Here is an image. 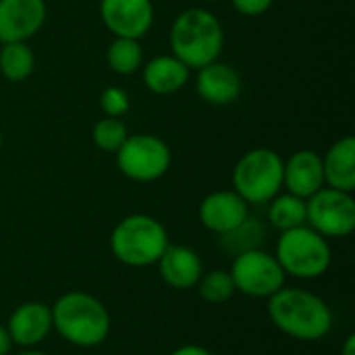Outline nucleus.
<instances>
[{
	"instance_id": "f257e3e1",
	"label": "nucleus",
	"mask_w": 355,
	"mask_h": 355,
	"mask_svg": "<svg viewBox=\"0 0 355 355\" xmlns=\"http://www.w3.org/2000/svg\"><path fill=\"white\" fill-rule=\"evenodd\" d=\"M168 46L171 54L189 71H198L220 58L225 48V27L212 10L189 6L175 17L168 31Z\"/></svg>"
},
{
	"instance_id": "f03ea898",
	"label": "nucleus",
	"mask_w": 355,
	"mask_h": 355,
	"mask_svg": "<svg viewBox=\"0 0 355 355\" xmlns=\"http://www.w3.org/2000/svg\"><path fill=\"white\" fill-rule=\"evenodd\" d=\"M268 318L295 341H320L333 329V310L316 293L302 287H283L268 297Z\"/></svg>"
},
{
	"instance_id": "7ed1b4c3",
	"label": "nucleus",
	"mask_w": 355,
	"mask_h": 355,
	"mask_svg": "<svg viewBox=\"0 0 355 355\" xmlns=\"http://www.w3.org/2000/svg\"><path fill=\"white\" fill-rule=\"evenodd\" d=\"M50 312L52 331L75 347H98L110 335V314L106 306L85 291L62 293L50 306Z\"/></svg>"
},
{
	"instance_id": "20e7f679",
	"label": "nucleus",
	"mask_w": 355,
	"mask_h": 355,
	"mask_svg": "<svg viewBox=\"0 0 355 355\" xmlns=\"http://www.w3.org/2000/svg\"><path fill=\"white\" fill-rule=\"evenodd\" d=\"M168 243L164 225L150 214H129L121 218L110 233L112 256L131 268H148L158 264Z\"/></svg>"
},
{
	"instance_id": "39448f33",
	"label": "nucleus",
	"mask_w": 355,
	"mask_h": 355,
	"mask_svg": "<svg viewBox=\"0 0 355 355\" xmlns=\"http://www.w3.org/2000/svg\"><path fill=\"white\" fill-rule=\"evenodd\" d=\"M275 258L287 277L312 281L327 275L333 262V250L327 237L304 225L279 235Z\"/></svg>"
},
{
	"instance_id": "423d86ee",
	"label": "nucleus",
	"mask_w": 355,
	"mask_h": 355,
	"mask_svg": "<svg viewBox=\"0 0 355 355\" xmlns=\"http://www.w3.org/2000/svg\"><path fill=\"white\" fill-rule=\"evenodd\" d=\"M283 156L272 148L248 150L233 166L231 183L250 206L268 204L283 191Z\"/></svg>"
},
{
	"instance_id": "0eeeda50",
	"label": "nucleus",
	"mask_w": 355,
	"mask_h": 355,
	"mask_svg": "<svg viewBox=\"0 0 355 355\" xmlns=\"http://www.w3.org/2000/svg\"><path fill=\"white\" fill-rule=\"evenodd\" d=\"M114 158L121 175L135 183L160 181L173 166V150L162 137L152 133L129 135Z\"/></svg>"
},
{
	"instance_id": "6e6552de",
	"label": "nucleus",
	"mask_w": 355,
	"mask_h": 355,
	"mask_svg": "<svg viewBox=\"0 0 355 355\" xmlns=\"http://www.w3.org/2000/svg\"><path fill=\"white\" fill-rule=\"evenodd\" d=\"M235 283V291L254 300H268L285 287L287 275L281 268L275 254L264 252L262 248L241 252L233 256L229 268Z\"/></svg>"
},
{
	"instance_id": "1a4fd4ad",
	"label": "nucleus",
	"mask_w": 355,
	"mask_h": 355,
	"mask_svg": "<svg viewBox=\"0 0 355 355\" xmlns=\"http://www.w3.org/2000/svg\"><path fill=\"white\" fill-rule=\"evenodd\" d=\"M306 225L327 239L349 237L355 231L354 193L324 185L306 200Z\"/></svg>"
},
{
	"instance_id": "9d476101",
	"label": "nucleus",
	"mask_w": 355,
	"mask_h": 355,
	"mask_svg": "<svg viewBox=\"0 0 355 355\" xmlns=\"http://www.w3.org/2000/svg\"><path fill=\"white\" fill-rule=\"evenodd\" d=\"M98 15L112 37L141 40L154 25L156 8L152 0H100Z\"/></svg>"
},
{
	"instance_id": "9b49d317",
	"label": "nucleus",
	"mask_w": 355,
	"mask_h": 355,
	"mask_svg": "<svg viewBox=\"0 0 355 355\" xmlns=\"http://www.w3.org/2000/svg\"><path fill=\"white\" fill-rule=\"evenodd\" d=\"M198 218L206 231L223 237L250 218V204L233 189H216L202 198Z\"/></svg>"
},
{
	"instance_id": "f8f14e48",
	"label": "nucleus",
	"mask_w": 355,
	"mask_h": 355,
	"mask_svg": "<svg viewBox=\"0 0 355 355\" xmlns=\"http://www.w3.org/2000/svg\"><path fill=\"white\" fill-rule=\"evenodd\" d=\"M48 19L46 0H0V44L29 42Z\"/></svg>"
},
{
	"instance_id": "ddd939ff",
	"label": "nucleus",
	"mask_w": 355,
	"mask_h": 355,
	"mask_svg": "<svg viewBox=\"0 0 355 355\" xmlns=\"http://www.w3.org/2000/svg\"><path fill=\"white\" fill-rule=\"evenodd\" d=\"M196 73V94L202 102L210 106H229L239 100L243 92V79L233 64L218 58Z\"/></svg>"
},
{
	"instance_id": "4468645a",
	"label": "nucleus",
	"mask_w": 355,
	"mask_h": 355,
	"mask_svg": "<svg viewBox=\"0 0 355 355\" xmlns=\"http://www.w3.org/2000/svg\"><path fill=\"white\" fill-rule=\"evenodd\" d=\"M6 331L12 345L23 349H35L52 333L50 306L42 302H25L12 310L6 322Z\"/></svg>"
},
{
	"instance_id": "2eb2a0df",
	"label": "nucleus",
	"mask_w": 355,
	"mask_h": 355,
	"mask_svg": "<svg viewBox=\"0 0 355 355\" xmlns=\"http://www.w3.org/2000/svg\"><path fill=\"white\" fill-rule=\"evenodd\" d=\"M324 187L322 154L316 150H297L283 160V189L308 200Z\"/></svg>"
},
{
	"instance_id": "dca6fc26",
	"label": "nucleus",
	"mask_w": 355,
	"mask_h": 355,
	"mask_svg": "<svg viewBox=\"0 0 355 355\" xmlns=\"http://www.w3.org/2000/svg\"><path fill=\"white\" fill-rule=\"evenodd\" d=\"M158 270L162 281L179 291L193 289L204 275V262L200 254L187 245L168 243L164 254L158 260Z\"/></svg>"
},
{
	"instance_id": "f3484780",
	"label": "nucleus",
	"mask_w": 355,
	"mask_h": 355,
	"mask_svg": "<svg viewBox=\"0 0 355 355\" xmlns=\"http://www.w3.org/2000/svg\"><path fill=\"white\" fill-rule=\"evenodd\" d=\"M139 71L146 89L156 96H173L181 92L191 77V71L173 54H158L144 62Z\"/></svg>"
},
{
	"instance_id": "a211bd4d",
	"label": "nucleus",
	"mask_w": 355,
	"mask_h": 355,
	"mask_svg": "<svg viewBox=\"0 0 355 355\" xmlns=\"http://www.w3.org/2000/svg\"><path fill=\"white\" fill-rule=\"evenodd\" d=\"M324 185L354 193L355 189V137L345 135L337 139L322 156Z\"/></svg>"
},
{
	"instance_id": "6ab92c4d",
	"label": "nucleus",
	"mask_w": 355,
	"mask_h": 355,
	"mask_svg": "<svg viewBox=\"0 0 355 355\" xmlns=\"http://www.w3.org/2000/svg\"><path fill=\"white\" fill-rule=\"evenodd\" d=\"M35 52L29 42L0 44V75L10 83L27 81L35 71Z\"/></svg>"
},
{
	"instance_id": "aec40b11",
	"label": "nucleus",
	"mask_w": 355,
	"mask_h": 355,
	"mask_svg": "<svg viewBox=\"0 0 355 355\" xmlns=\"http://www.w3.org/2000/svg\"><path fill=\"white\" fill-rule=\"evenodd\" d=\"M106 64L114 75H135L144 67L141 42L131 37H112V42L106 48Z\"/></svg>"
},
{
	"instance_id": "412c9836",
	"label": "nucleus",
	"mask_w": 355,
	"mask_h": 355,
	"mask_svg": "<svg viewBox=\"0 0 355 355\" xmlns=\"http://www.w3.org/2000/svg\"><path fill=\"white\" fill-rule=\"evenodd\" d=\"M268 220L277 231H289L306 225V200L281 191L268 202Z\"/></svg>"
},
{
	"instance_id": "4be33fe9",
	"label": "nucleus",
	"mask_w": 355,
	"mask_h": 355,
	"mask_svg": "<svg viewBox=\"0 0 355 355\" xmlns=\"http://www.w3.org/2000/svg\"><path fill=\"white\" fill-rule=\"evenodd\" d=\"M198 295L212 304V306H218V304H225L229 302L237 291H235V283L231 279V272L229 270H223V268H214V270H208L200 277L198 285Z\"/></svg>"
},
{
	"instance_id": "5701e85b",
	"label": "nucleus",
	"mask_w": 355,
	"mask_h": 355,
	"mask_svg": "<svg viewBox=\"0 0 355 355\" xmlns=\"http://www.w3.org/2000/svg\"><path fill=\"white\" fill-rule=\"evenodd\" d=\"M127 137H129V129H127L125 121L116 119V116H102L92 127L94 146L106 154H116Z\"/></svg>"
},
{
	"instance_id": "b1692460",
	"label": "nucleus",
	"mask_w": 355,
	"mask_h": 355,
	"mask_svg": "<svg viewBox=\"0 0 355 355\" xmlns=\"http://www.w3.org/2000/svg\"><path fill=\"white\" fill-rule=\"evenodd\" d=\"M223 239L227 241V250L233 256H237L241 252L260 248L262 241H264V229H262V225L258 220L254 223L252 218H248L241 227H237L235 231L223 235Z\"/></svg>"
},
{
	"instance_id": "393cba45",
	"label": "nucleus",
	"mask_w": 355,
	"mask_h": 355,
	"mask_svg": "<svg viewBox=\"0 0 355 355\" xmlns=\"http://www.w3.org/2000/svg\"><path fill=\"white\" fill-rule=\"evenodd\" d=\"M100 110L104 116H116L123 119L129 108H131V98L127 94V89L119 87V85H108L102 89L100 98H98Z\"/></svg>"
},
{
	"instance_id": "a878e982",
	"label": "nucleus",
	"mask_w": 355,
	"mask_h": 355,
	"mask_svg": "<svg viewBox=\"0 0 355 355\" xmlns=\"http://www.w3.org/2000/svg\"><path fill=\"white\" fill-rule=\"evenodd\" d=\"M229 2L239 15L250 17V19L266 15L275 4V0H229Z\"/></svg>"
},
{
	"instance_id": "bb28decb",
	"label": "nucleus",
	"mask_w": 355,
	"mask_h": 355,
	"mask_svg": "<svg viewBox=\"0 0 355 355\" xmlns=\"http://www.w3.org/2000/svg\"><path fill=\"white\" fill-rule=\"evenodd\" d=\"M12 349V339L6 331V324L0 322V355H8Z\"/></svg>"
},
{
	"instance_id": "cd10ccee",
	"label": "nucleus",
	"mask_w": 355,
	"mask_h": 355,
	"mask_svg": "<svg viewBox=\"0 0 355 355\" xmlns=\"http://www.w3.org/2000/svg\"><path fill=\"white\" fill-rule=\"evenodd\" d=\"M171 355H212L206 347L202 345H183V347H177Z\"/></svg>"
},
{
	"instance_id": "c85d7f7f",
	"label": "nucleus",
	"mask_w": 355,
	"mask_h": 355,
	"mask_svg": "<svg viewBox=\"0 0 355 355\" xmlns=\"http://www.w3.org/2000/svg\"><path fill=\"white\" fill-rule=\"evenodd\" d=\"M339 355H355V335H347V337H345Z\"/></svg>"
},
{
	"instance_id": "c756f323",
	"label": "nucleus",
	"mask_w": 355,
	"mask_h": 355,
	"mask_svg": "<svg viewBox=\"0 0 355 355\" xmlns=\"http://www.w3.org/2000/svg\"><path fill=\"white\" fill-rule=\"evenodd\" d=\"M17 355H48V354H42V352H37V349H23L21 354Z\"/></svg>"
},
{
	"instance_id": "7c9ffc66",
	"label": "nucleus",
	"mask_w": 355,
	"mask_h": 355,
	"mask_svg": "<svg viewBox=\"0 0 355 355\" xmlns=\"http://www.w3.org/2000/svg\"><path fill=\"white\" fill-rule=\"evenodd\" d=\"M2 144H4V135H2V131H0V150H2Z\"/></svg>"
},
{
	"instance_id": "2f4dec72",
	"label": "nucleus",
	"mask_w": 355,
	"mask_h": 355,
	"mask_svg": "<svg viewBox=\"0 0 355 355\" xmlns=\"http://www.w3.org/2000/svg\"><path fill=\"white\" fill-rule=\"evenodd\" d=\"M208 2H218V0H208Z\"/></svg>"
}]
</instances>
